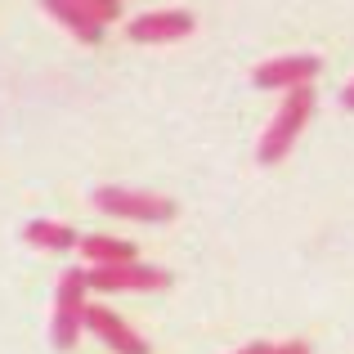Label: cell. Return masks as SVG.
Returning <instances> with one entry per match:
<instances>
[{
	"label": "cell",
	"mask_w": 354,
	"mask_h": 354,
	"mask_svg": "<svg viewBox=\"0 0 354 354\" xmlns=\"http://www.w3.org/2000/svg\"><path fill=\"white\" fill-rule=\"evenodd\" d=\"M193 27H198V18L189 9H153V14L130 18L126 36L135 45H171V41H184Z\"/></svg>",
	"instance_id": "5b68a950"
},
{
	"label": "cell",
	"mask_w": 354,
	"mask_h": 354,
	"mask_svg": "<svg viewBox=\"0 0 354 354\" xmlns=\"http://www.w3.org/2000/svg\"><path fill=\"white\" fill-rule=\"evenodd\" d=\"M310 117H314V90L310 86H292V90H287V99H283V108H278L274 121H269V130L260 135V148H256L260 166L283 162V157L292 153L296 135L310 126Z\"/></svg>",
	"instance_id": "6da1fadb"
},
{
	"label": "cell",
	"mask_w": 354,
	"mask_h": 354,
	"mask_svg": "<svg viewBox=\"0 0 354 354\" xmlns=\"http://www.w3.org/2000/svg\"><path fill=\"white\" fill-rule=\"evenodd\" d=\"M23 242L36 251H72L77 247V229L59 225V220H27L23 225Z\"/></svg>",
	"instance_id": "9c48e42d"
},
{
	"label": "cell",
	"mask_w": 354,
	"mask_h": 354,
	"mask_svg": "<svg viewBox=\"0 0 354 354\" xmlns=\"http://www.w3.org/2000/svg\"><path fill=\"white\" fill-rule=\"evenodd\" d=\"M81 9H86L90 18H99V23H113V18H121V0H77Z\"/></svg>",
	"instance_id": "8fae6325"
},
{
	"label": "cell",
	"mask_w": 354,
	"mask_h": 354,
	"mask_svg": "<svg viewBox=\"0 0 354 354\" xmlns=\"http://www.w3.org/2000/svg\"><path fill=\"white\" fill-rule=\"evenodd\" d=\"M41 9L54 18V23L68 27L81 45H99V41H104V23H99V18H90L77 0H41Z\"/></svg>",
	"instance_id": "ba28073f"
},
{
	"label": "cell",
	"mask_w": 354,
	"mask_h": 354,
	"mask_svg": "<svg viewBox=\"0 0 354 354\" xmlns=\"http://www.w3.org/2000/svg\"><path fill=\"white\" fill-rule=\"evenodd\" d=\"M95 207L104 211V216L144 220V225H166V220H175V202L162 198V193H148V189H117V184H104V189H95Z\"/></svg>",
	"instance_id": "7a4b0ae2"
},
{
	"label": "cell",
	"mask_w": 354,
	"mask_h": 354,
	"mask_svg": "<svg viewBox=\"0 0 354 354\" xmlns=\"http://www.w3.org/2000/svg\"><path fill=\"white\" fill-rule=\"evenodd\" d=\"M269 354H310L305 341H287V346H269Z\"/></svg>",
	"instance_id": "7c38bea8"
},
{
	"label": "cell",
	"mask_w": 354,
	"mask_h": 354,
	"mask_svg": "<svg viewBox=\"0 0 354 354\" xmlns=\"http://www.w3.org/2000/svg\"><path fill=\"white\" fill-rule=\"evenodd\" d=\"M86 269H63L59 292H54V323H50V341L54 350H72L81 337V319H86Z\"/></svg>",
	"instance_id": "3957f363"
},
{
	"label": "cell",
	"mask_w": 354,
	"mask_h": 354,
	"mask_svg": "<svg viewBox=\"0 0 354 354\" xmlns=\"http://www.w3.org/2000/svg\"><path fill=\"white\" fill-rule=\"evenodd\" d=\"M81 256L90 260V265H121V260H139L135 256V242L126 238H108V234H90V238H77Z\"/></svg>",
	"instance_id": "30bf717a"
},
{
	"label": "cell",
	"mask_w": 354,
	"mask_h": 354,
	"mask_svg": "<svg viewBox=\"0 0 354 354\" xmlns=\"http://www.w3.org/2000/svg\"><path fill=\"white\" fill-rule=\"evenodd\" d=\"M238 354H269V346H265V341H256V346H242Z\"/></svg>",
	"instance_id": "5bb4252c"
},
{
	"label": "cell",
	"mask_w": 354,
	"mask_h": 354,
	"mask_svg": "<svg viewBox=\"0 0 354 354\" xmlns=\"http://www.w3.org/2000/svg\"><path fill=\"white\" fill-rule=\"evenodd\" d=\"M341 104H346V108H350V113H354V81H350V86H346V90H341Z\"/></svg>",
	"instance_id": "4fadbf2b"
},
{
	"label": "cell",
	"mask_w": 354,
	"mask_h": 354,
	"mask_svg": "<svg viewBox=\"0 0 354 354\" xmlns=\"http://www.w3.org/2000/svg\"><path fill=\"white\" fill-rule=\"evenodd\" d=\"M323 72V63L314 54H283V59H269L251 72L260 90H292V86H310L314 77Z\"/></svg>",
	"instance_id": "8992f818"
},
{
	"label": "cell",
	"mask_w": 354,
	"mask_h": 354,
	"mask_svg": "<svg viewBox=\"0 0 354 354\" xmlns=\"http://www.w3.org/2000/svg\"><path fill=\"white\" fill-rule=\"evenodd\" d=\"M81 328H90L108 350H117V354H148V341L139 337V332L130 328L126 319H117L108 305H86V319H81Z\"/></svg>",
	"instance_id": "52a82bcc"
},
{
	"label": "cell",
	"mask_w": 354,
	"mask_h": 354,
	"mask_svg": "<svg viewBox=\"0 0 354 354\" xmlns=\"http://www.w3.org/2000/svg\"><path fill=\"white\" fill-rule=\"evenodd\" d=\"M86 287L90 292H162L171 287V274L144 260H121V265H90Z\"/></svg>",
	"instance_id": "277c9868"
}]
</instances>
